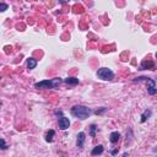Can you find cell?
I'll list each match as a JSON object with an SVG mask.
<instances>
[{"label":"cell","mask_w":157,"mask_h":157,"mask_svg":"<svg viewBox=\"0 0 157 157\" xmlns=\"http://www.w3.org/2000/svg\"><path fill=\"white\" fill-rule=\"evenodd\" d=\"M71 114L74 117L79 118L80 120H85L92 114V111L85 106H74L71 108Z\"/></svg>","instance_id":"1"},{"label":"cell","mask_w":157,"mask_h":157,"mask_svg":"<svg viewBox=\"0 0 157 157\" xmlns=\"http://www.w3.org/2000/svg\"><path fill=\"white\" fill-rule=\"evenodd\" d=\"M97 76L100 77L101 80L111 81L114 77V72L111 69H108V68H101V69H98V71H97Z\"/></svg>","instance_id":"3"},{"label":"cell","mask_w":157,"mask_h":157,"mask_svg":"<svg viewBox=\"0 0 157 157\" xmlns=\"http://www.w3.org/2000/svg\"><path fill=\"white\" fill-rule=\"evenodd\" d=\"M60 3H65V1H68V0H59Z\"/></svg>","instance_id":"19"},{"label":"cell","mask_w":157,"mask_h":157,"mask_svg":"<svg viewBox=\"0 0 157 157\" xmlns=\"http://www.w3.org/2000/svg\"><path fill=\"white\" fill-rule=\"evenodd\" d=\"M36 67H37V60L35 59V58H28V59H27V68L30 70H32V69H35Z\"/></svg>","instance_id":"8"},{"label":"cell","mask_w":157,"mask_h":157,"mask_svg":"<svg viewBox=\"0 0 157 157\" xmlns=\"http://www.w3.org/2000/svg\"><path fill=\"white\" fill-rule=\"evenodd\" d=\"M65 84H68V85H71V86H75L79 84V79L76 77H68V79H65L64 80Z\"/></svg>","instance_id":"10"},{"label":"cell","mask_w":157,"mask_h":157,"mask_svg":"<svg viewBox=\"0 0 157 157\" xmlns=\"http://www.w3.org/2000/svg\"><path fill=\"white\" fill-rule=\"evenodd\" d=\"M117 152H118V150H113V151L111 152V153H112V155H115V153H117Z\"/></svg>","instance_id":"18"},{"label":"cell","mask_w":157,"mask_h":157,"mask_svg":"<svg viewBox=\"0 0 157 157\" xmlns=\"http://www.w3.org/2000/svg\"><path fill=\"white\" fill-rule=\"evenodd\" d=\"M106 109H107V108H106V107H102V108H101L100 111H98V109H97V111H96L95 113H96V114H101V113H103V112H104Z\"/></svg>","instance_id":"17"},{"label":"cell","mask_w":157,"mask_h":157,"mask_svg":"<svg viewBox=\"0 0 157 157\" xmlns=\"http://www.w3.org/2000/svg\"><path fill=\"white\" fill-rule=\"evenodd\" d=\"M61 84V79L60 77H55L52 80H44L35 84L36 88H58L59 85Z\"/></svg>","instance_id":"2"},{"label":"cell","mask_w":157,"mask_h":157,"mask_svg":"<svg viewBox=\"0 0 157 157\" xmlns=\"http://www.w3.org/2000/svg\"><path fill=\"white\" fill-rule=\"evenodd\" d=\"M119 139H120V134L118 133V131H113V133H111V135H109V141L112 144H117L119 141Z\"/></svg>","instance_id":"7"},{"label":"cell","mask_w":157,"mask_h":157,"mask_svg":"<svg viewBox=\"0 0 157 157\" xmlns=\"http://www.w3.org/2000/svg\"><path fill=\"white\" fill-rule=\"evenodd\" d=\"M6 144H5V140L4 139H1V150H6Z\"/></svg>","instance_id":"16"},{"label":"cell","mask_w":157,"mask_h":157,"mask_svg":"<svg viewBox=\"0 0 157 157\" xmlns=\"http://www.w3.org/2000/svg\"><path fill=\"white\" fill-rule=\"evenodd\" d=\"M156 81H157V77H156Z\"/></svg>","instance_id":"21"},{"label":"cell","mask_w":157,"mask_h":157,"mask_svg":"<svg viewBox=\"0 0 157 157\" xmlns=\"http://www.w3.org/2000/svg\"><path fill=\"white\" fill-rule=\"evenodd\" d=\"M156 58H157V52H156Z\"/></svg>","instance_id":"20"},{"label":"cell","mask_w":157,"mask_h":157,"mask_svg":"<svg viewBox=\"0 0 157 157\" xmlns=\"http://www.w3.org/2000/svg\"><path fill=\"white\" fill-rule=\"evenodd\" d=\"M150 115H151V111H145V112L143 113V115H141V122H143V123L146 122V119L150 118Z\"/></svg>","instance_id":"12"},{"label":"cell","mask_w":157,"mask_h":157,"mask_svg":"<svg viewBox=\"0 0 157 157\" xmlns=\"http://www.w3.org/2000/svg\"><path fill=\"white\" fill-rule=\"evenodd\" d=\"M0 9H1V10H0L1 12L6 11V9H7V5H6V4H4V3H1V5H0Z\"/></svg>","instance_id":"15"},{"label":"cell","mask_w":157,"mask_h":157,"mask_svg":"<svg viewBox=\"0 0 157 157\" xmlns=\"http://www.w3.org/2000/svg\"><path fill=\"white\" fill-rule=\"evenodd\" d=\"M103 146L102 145H98V146H96V147H93L92 148V151H91V155L92 156H96V155H101L102 152H103Z\"/></svg>","instance_id":"9"},{"label":"cell","mask_w":157,"mask_h":157,"mask_svg":"<svg viewBox=\"0 0 157 157\" xmlns=\"http://www.w3.org/2000/svg\"><path fill=\"white\" fill-rule=\"evenodd\" d=\"M140 68H141L143 70H144V69L153 70V69H155V63L151 61V60H144V61L141 63V65H140Z\"/></svg>","instance_id":"6"},{"label":"cell","mask_w":157,"mask_h":157,"mask_svg":"<svg viewBox=\"0 0 157 157\" xmlns=\"http://www.w3.org/2000/svg\"><path fill=\"white\" fill-rule=\"evenodd\" d=\"M85 133L84 131H81V133L77 134V140H76V145L79 148H82L84 147V144H85Z\"/></svg>","instance_id":"5"},{"label":"cell","mask_w":157,"mask_h":157,"mask_svg":"<svg viewBox=\"0 0 157 157\" xmlns=\"http://www.w3.org/2000/svg\"><path fill=\"white\" fill-rule=\"evenodd\" d=\"M54 135H55V131L54 130H49L48 133L46 134V141L47 143H52L53 139H54Z\"/></svg>","instance_id":"11"},{"label":"cell","mask_w":157,"mask_h":157,"mask_svg":"<svg viewBox=\"0 0 157 157\" xmlns=\"http://www.w3.org/2000/svg\"><path fill=\"white\" fill-rule=\"evenodd\" d=\"M147 92L150 93V95H155V93H157V88H156V87H151V88H147Z\"/></svg>","instance_id":"14"},{"label":"cell","mask_w":157,"mask_h":157,"mask_svg":"<svg viewBox=\"0 0 157 157\" xmlns=\"http://www.w3.org/2000/svg\"><path fill=\"white\" fill-rule=\"evenodd\" d=\"M96 129H97V127L95 125V124H92V125L90 127V135L92 136V137L96 136Z\"/></svg>","instance_id":"13"},{"label":"cell","mask_w":157,"mask_h":157,"mask_svg":"<svg viewBox=\"0 0 157 157\" xmlns=\"http://www.w3.org/2000/svg\"><path fill=\"white\" fill-rule=\"evenodd\" d=\"M69 127H70V120H69V118L61 117V118L59 119V128H60L61 130H67Z\"/></svg>","instance_id":"4"}]
</instances>
